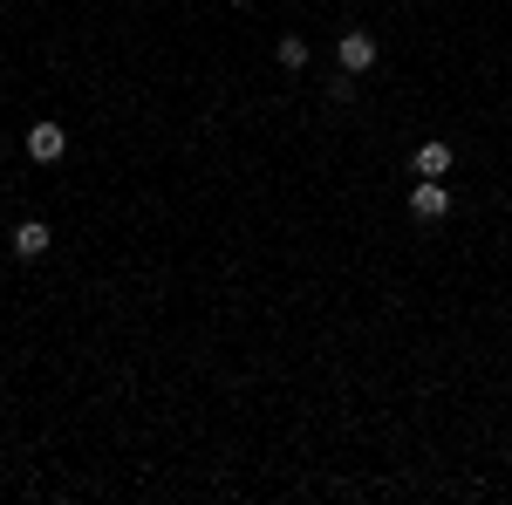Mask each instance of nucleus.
Masks as SVG:
<instances>
[{
    "label": "nucleus",
    "instance_id": "8",
    "mask_svg": "<svg viewBox=\"0 0 512 505\" xmlns=\"http://www.w3.org/2000/svg\"><path fill=\"white\" fill-rule=\"evenodd\" d=\"M233 7H253V0H233Z\"/></svg>",
    "mask_w": 512,
    "mask_h": 505
},
{
    "label": "nucleus",
    "instance_id": "6",
    "mask_svg": "<svg viewBox=\"0 0 512 505\" xmlns=\"http://www.w3.org/2000/svg\"><path fill=\"white\" fill-rule=\"evenodd\" d=\"M274 55H280V69H308V41H301V35H280Z\"/></svg>",
    "mask_w": 512,
    "mask_h": 505
},
{
    "label": "nucleus",
    "instance_id": "2",
    "mask_svg": "<svg viewBox=\"0 0 512 505\" xmlns=\"http://www.w3.org/2000/svg\"><path fill=\"white\" fill-rule=\"evenodd\" d=\"M410 212H417V219H444V212H451V185H444V178H417V185H410Z\"/></svg>",
    "mask_w": 512,
    "mask_h": 505
},
{
    "label": "nucleus",
    "instance_id": "5",
    "mask_svg": "<svg viewBox=\"0 0 512 505\" xmlns=\"http://www.w3.org/2000/svg\"><path fill=\"white\" fill-rule=\"evenodd\" d=\"M451 164H458V151H451L444 137H431V144H417V178H451Z\"/></svg>",
    "mask_w": 512,
    "mask_h": 505
},
{
    "label": "nucleus",
    "instance_id": "3",
    "mask_svg": "<svg viewBox=\"0 0 512 505\" xmlns=\"http://www.w3.org/2000/svg\"><path fill=\"white\" fill-rule=\"evenodd\" d=\"M7 246H14V260H41V253L55 246V233H48L41 219H21V226L7 233Z\"/></svg>",
    "mask_w": 512,
    "mask_h": 505
},
{
    "label": "nucleus",
    "instance_id": "4",
    "mask_svg": "<svg viewBox=\"0 0 512 505\" xmlns=\"http://www.w3.org/2000/svg\"><path fill=\"white\" fill-rule=\"evenodd\" d=\"M62 151H69V130H62V123H35V130H28V157H35V164H55Z\"/></svg>",
    "mask_w": 512,
    "mask_h": 505
},
{
    "label": "nucleus",
    "instance_id": "7",
    "mask_svg": "<svg viewBox=\"0 0 512 505\" xmlns=\"http://www.w3.org/2000/svg\"><path fill=\"white\" fill-rule=\"evenodd\" d=\"M328 96H335V103H349V96H355V76H349V69H342V76H328Z\"/></svg>",
    "mask_w": 512,
    "mask_h": 505
},
{
    "label": "nucleus",
    "instance_id": "1",
    "mask_svg": "<svg viewBox=\"0 0 512 505\" xmlns=\"http://www.w3.org/2000/svg\"><path fill=\"white\" fill-rule=\"evenodd\" d=\"M376 55H383V48H376L369 28H349V35L335 41V69H349V76H369V69H376Z\"/></svg>",
    "mask_w": 512,
    "mask_h": 505
}]
</instances>
